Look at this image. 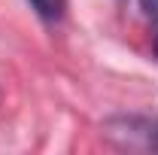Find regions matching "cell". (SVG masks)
I'll use <instances>...</instances> for the list:
<instances>
[{"label": "cell", "mask_w": 158, "mask_h": 155, "mask_svg": "<svg viewBox=\"0 0 158 155\" xmlns=\"http://www.w3.org/2000/svg\"><path fill=\"white\" fill-rule=\"evenodd\" d=\"M116 146L122 149H143V152H158V119L146 116H116L106 122V131Z\"/></svg>", "instance_id": "obj_1"}, {"label": "cell", "mask_w": 158, "mask_h": 155, "mask_svg": "<svg viewBox=\"0 0 158 155\" xmlns=\"http://www.w3.org/2000/svg\"><path fill=\"white\" fill-rule=\"evenodd\" d=\"M31 6L37 9V15L43 21H58L67 9V0H31Z\"/></svg>", "instance_id": "obj_2"}, {"label": "cell", "mask_w": 158, "mask_h": 155, "mask_svg": "<svg viewBox=\"0 0 158 155\" xmlns=\"http://www.w3.org/2000/svg\"><path fill=\"white\" fill-rule=\"evenodd\" d=\"M140 9H143L149 19L158 21V0H140Z\"/></svg>", "instance_id": "obj_3"}, {"label": "cell", "mask_w": 158, "mask_h": 155, "mask_svg": "<svg viewBox=\"0 0 158 155\" xmlns=\"http://www.w3.org/2000/svg\"><path fill=\"white\" fill-rule=\"evenodd\" d=\"M152 46H155V55H158V27H155V40H152Z\"/></svg>", "instance_id": "obj_4"}]
</instances>
